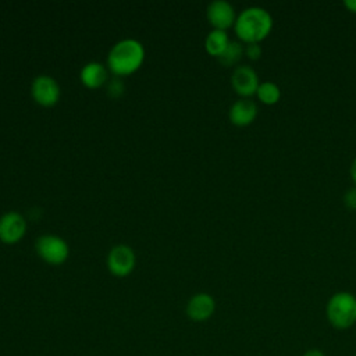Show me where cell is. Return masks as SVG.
Here are the masks:
<instances>
[{"label":"cell","mask_w":356,"mask_h":356,"mask_svg":"<svg viewBox=\"0 0 356 356\" xmlns=\"http://www.w3.org/2000/svg\"><path fill=\"white\" fill-rule=\"evenodd\" d=\"M236 36L249 43H259L266 39L273 29L271 14L259 6H252L239 13L234 24Z\"/></svg>","instance_id":"6da1fadb"},{"label":"cell","mask_w":356,"mask_h":356,"mask_svg":"<svg viewBox=\"0 0 356 356\" xmlns=\"http://www.w3.org/2000/svg\"><path fill=\"white\" fill-rule=\"evenodd\" d=\"M32 96L43 106H51L60 97V86L51 76L39 75L32 83Z\"/></svg>","instance_id":"ba28073f"},{"label":"cell","mask_w":356,"mask_h":356,"mask_svg":"<svg viewBox=\"0 0 356 356\" xmlns=\"http://www.w3.org/2000/svg\"><path fill=\"white\" fill-rule=\"evenodd\" d=\"M343 6L350 11V13H356V0H345Z\"/></svg>","instance_id":"ffe728a7"},{"label":"cell","mask_w":356,"mask_h":356,"mask_svg":"<svg viewBox=\"0 0 356 356\" xmlns=\"http://www.w3.org/2000/svg\"><path fill=\"white\" fill-rule=\"evenodd\" d=\"M229 38L227 35L225 31L221 29H213L211 32H209V35L206 36L204 40V47L207 50L209 54L218 57L228 46L229 43Z\"/></svg>","instance_id":"4fadbf2b"},{"label":"cell","mask_w":356,"mask_h":356,"mask_svg":"<svg viewBox=\"0 0 356 356\" xmlns=\"http://www.w3.org/2000/svg\"><path fill=\"white\" fill-rule=\"evenodd\" d=\"M107 92L110 96L113 97H120L124 92V83L120 78H113L110 82H108V86H107Z\"/></svg>","instance_id":"2e32d148"},{"label":"cell","mask_w":356,"mask_h":356,"mask_svg":"<svg viewBox=\"0 0 356 356\" xmlns=\"http://www.w3.org/2000/svg\"><path fill=\"white\" fill-rule=\"evenodd\" d=\"M302 356H325V353L318 348H312V349L305 350Z\"/></svg>","instance_id":"d6986e66"},{"label":"cell","mask_w":356,"mask_h":356,"mask_svg":"<svg viewBox=\"0 0 356 356\" xmlns=\"http://www.w3.org/2000/svg\"><path fill=\"white\" fill-rule=\"evenodd\" d=\"M349 174H350V178H352V181L355 182V186H356V157L353 159V161H352V164H350Z\"/></svg>","instance_id":"44dd1931"},{"label":"cell","mask_w":356,"mask_h":356,"mask_svg":"<svg viewBox=\"0 0 356 356\" xmlns=\"http://www.w3.org/2000/svg\"><path fill=\"white\" fill-rule=\"evenodd\" d=\"M216 310L214 298L209 293L200 292L193 295L186 305V314L193 321L209 320Z\"/></svg>","instance_id":"30bf717a"},{"label":"cell","mask_w":356,"mask_h":356,"mask_svg":"<svg viewBox=\"0 0 356 356\" xmlns=\"http://www.w3.org/2000/svg\"><path fill=\"white\" fill-rule=\"evenodd\" d=\"M245 54L250 60H259L261 56V47L259 43H249L245 47Z\"/></svg>","instance_id":"ac0fdd59"},{"label":"cell","mask_w":356,"mask_h":356,"mask_svg":"<svg viewBox=\"0 0 356 356\" xmlns=\"http://www.w3.org/2000/svg\"><path fill=\"white\" fill-rule=\"evenodd\" d=\"M82 82L89 88H99L107 79V71L100 63H89L81 71Z\"/></svg>","instance_id":"7c38bea8"},{"label":"cell","mask_w":356,"mask_h":356,"mask_svg":"<svg viewBox=\"0 0 356 356\" xmlns=\"http://www.w3.org/2000/svg\"><path fill=\"white\" fill-rule=\"evenodd\" d=\"M207 19L214 29L225 31L235 24L236 15L231 3L225 0H214L207 6Z\"/></svg>","instance_id":"8992f818"},{"label":"cell","mask_w":356,"mask_h":356,"mask_svg":"<svg viewBox=\"0 0 356 356\" xmlns=\"http://www.w3.org/2000/svg\"><path fill=\"white\" fill-rule=\"evenodd\" d=\"M231 85L239 96L248 99L249 96L256 95L257 92V88L260 85L259 75L252 67L239 65L234 70L231 75Z\"/></svg>","instance_id":"5b68a950"},{"label":"cell","mask_w":356,"mask_h":356,"mask_svg":"<svg viewBox=\"0 0 356 356\" xmlns=\"http://www.w3.org/2000/svg\"><path fill=\"white\" fill-rule=\"evenodd\" d=\"M243 53H245L243 46H242L239 42L231 40V42L228 43L227 49H225L217 58H218V61H220L222 65L231 67V65H235V64L241 60V57H242Z\"/></svg>","instance_id":"9a60e30c"},{"label":"cell","mask_w":356,"mask_h":356,"mask_svg":"<svg viewBox=\"0 0 356 356\" xmlns=\"http://www.w3.org/2000/svg\"><path fill=\"white\" fill-rule=\"evenodd\" d=\"M26 229L24 217L15 211L6 213L0 218V238L6 243H14L19 241Z\"/></svg>","instance_id":"9c48e42d"},{"label":"cell","mask_w":356,"mask_h":356,"mask_svg":"<svg viewBox=\"0 0 356 356\" xmlns=\"http://www.w3.org/2000/svg\"><path fill=\"white\" fill-rule=\"evenodd\" d=\"M325 314L334 328H350L356 323V296L345 291L334 293L327 302Z\"/></svg>","instance_id":"3957f363"},{"label":"cell","mask_w":356,"mask_h":356,"mask_svg":"<svg viewBox=\"0 0 356 356\" xmlns=\"http://www.w3.org/2000/svg\"><path fill=\"white\" fill-rule=\"evenodd\" d=\"M36 250L39 256L51 264L63 263L68 256L67 243L54 235H43L36 241Z\"/></svg>","instance_id":"277c9868"},{"label":"cell","mask_w":356,"mask_h":356,"mask_svg":"<svg viewBox=\"0 0 356 356\" xmlns=\"http://www.w3.org/2000/svg\"><path fill=\"white\" fill-rule=\"evenodd\" d=\"M343 204L346 206V209L349 210H356V186L349 188L345 193H343Z\"/></svg>","instance_id":"e0dca14e"},{"label":"cell","mask_w":356,"mask_h":356,"mask_svg":"<svg viewBox=\"0 0 356 356\" xmlns=\"http://www.w3.org/2000/svg\"><path fill=\"white\" fill-rule=\"evenodd\" d=\"M256 96L263 104L273 106V104L278 103V100L281 97V89L275 82H271V81L261 82L257 88Z\"/></svg>","instance_id":"5bb4252c"},{"label":"cell","mask_w":356,"mask_h":356,"mask_svg":"<svg viewBox=\"0 0 356 356\" xmlns=\"http://www.w3.org/2000/svg\"><path fill=\"white\" fill-rule=\"evenodd\" d=\"M229 121L236 127H248L257 117V106L250 99H239L229 107Z\"/></svg>","instance_id":"8fae6325"},{"label":"cell","mask_w":356,"mask_h":356,"mask_svg":"<svg viewBox=\"0 0 356 356\" xmlns=\"http://www.w3.org/2000/svg\"><path fill=\"white\" fill-rule=\"evenodd\" d=\"M143 47L138 40L124 39L108 54V67L117 75H127L138 70L143 61Z\"/></svg>","instance_id":"7a4b0ae2"},{"label":"cell","mask_w":356,"mask_h":356,"mask_svg":"<svg viewBox=\"0 0 356 356\" xmlns=\"http://www.w3.org/2000/svg\"><path fill=\"white\" fill-rule=\"evenodd\" d=\"M107 266L110 271L117 277L128 275L135 266V254L132 249L125 245L114 246L108 253Z\"/></svg>","instance_id":"52a82bcc"}]
</instances>
